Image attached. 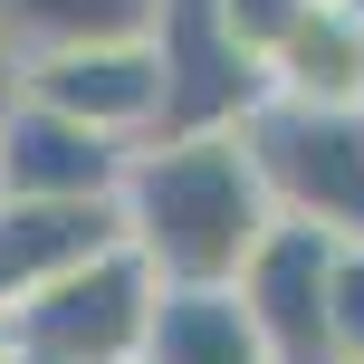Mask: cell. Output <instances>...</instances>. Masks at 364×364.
Here are the masks:
<instances>
[{
    "label": "cell",
    "mask_w": 364,
    "mask_h": 364,
    "mask_svg": "<svg viewBox=\"0 0 364 364\" xmlns=\"http://www.w3.org/2000/svg\"><path fill=\"white\" fill-rule=\"evenodd\" d=\"M154 297L164 288L144 278V259L115 240L68 278L29 288L19 307H0V364H144Z\"/></svg>",
    "instance_id": "cell-2"
},
{
    "label": "cell",
    "mask_w": 364,
    "mask_h": 364,
    "mask_svg": "<svg viewBox=\"0 0 364 364\" xmlns=\"http://www.w3.org/2000/svg\"><path fill=\"white\" fill-rule=\"evenodd\" d=\"M125 154L134 144H106V134H87V125L19 96L0 115V201H115Z\"/></svg>",
    "instance_id": "cell-7"
},
{
    "label": "cell",
    "mask_w": 364,
    "mask_h": 364,
    "mask_svg": "<svg viewBox=\"0 0 364 364\" xmlns=\"http://www.w3.org/2000/svg\"><path fill=\"white\" fill-rule=\"evenodd\" d=\"M154 0H0V48L10 58H48V48H87V38H144Z\"/></svg>",
    "instance_id": "cell-11"
},
{
    "label": "cell",
    "mask_w": 364,
    "mask_h": 364,
    "mask_svg": "<svg viewBox=\"0 0 364 364\" xmlns=\"http://www.w3.org/2000/svg\"><path fill=\"white\" fill-rule=\"evenodd\" d=\"M154 68H164V125L154 134H230L259 115L269 68L211 19V0H154Z\"/></svg>",
    "instance_id": "cell-4"
},
{
    "label": "cell",
    "mask_w": 364,
    "mask_h": 364,
    "mask_svg": "<svg viewBox=\"0 0 364 364\" xmlns=\"http://www.w3.org/2000/svg\"><path fill=\"white\" fill-rule=\"evenodd\" d=\"M326 355L364 364V240H336V278H326Z\"/></svg>",
    "instance_id": "cell-12"
},
{
    "label": "cell",
    "mask_w": 364,
    "mask_h": 364,
    "mask_svg": "<svg viewBox=\"0 0 364 364\" xmlns=\"http://www.w3.org/2000/svg\"><path fill=\"white\" fill-rule=\"evenodd\" d=\"M115 220L154 288H230L278 211L230 125V134H144L115 173Z\"/></svg>",
    "instance_id": "cell-1"
},
{
    "label": "cell",
    "mask_w": 364,
    "mask_h": 364,
    "mask_svg": "<svg viewBox=\"0 0 364 364\" xmlns=\"http://www.w3.org/2000/svg\"><path fill=\"white\" fill-rule=\"evenodd\" d=\"M125 220L115 201H0V307H19L29 288L68 278L77 259L115 250Z\"/></svg>",
    "instance_id": "cell-8"
},
{
    "label": "cell",
    "mask_w": 364,
    "mask_h": 364,
    "mask_svg": "<svg viewBox=\"0 0 364 364\" xmlns=\"http://www.w3.org/2000/svg\"><path fill=\"white\" fill-rule=\"evenodd\" d=\"M326 278H336V240L297 230V220H269L259 250L240 259L230 297L269 346V364H326Z\"/></svg>",
    "instance_id": "cell-6"
},
{
    "label": "cell",
    "mask_w": 364,
    "mask_h": 364,
    "mask_svg": "<svg viewBox=\"0 0 364 364\" xmlns=\"http://www.w3.org/2000/svg\"><path fill=\"white\" fill-rule=\"evenodd\" d=\"M10 106H19V58L0 48V115H10Z\"/></svg>",
    "instance_id": "cell-14"
},
{
    "label": "cell",
    "mask_w": 364,
    "mask_h": 364,
    "mask_svg": "<svg viewBox=\"0 0 364 364\" xmlns=\"http://www.w3.org/2000/svg\"><path fill=\"white\" fill-rule=\"evenodd\" d=\"M269 211L326 240H364V106H297V96H259L240 125Z\"/></svg>",
    "instance_id": "cell-3"
},
{
    "label": "cell",
    "mask_w": 364,
    "mask_h": 364,
    "mask_svg": "<svg viewBox=\"0 0 364 364\" xmlns=\"http://www.w3.org/2000/svg\"><path fill=\"white\" fill-rule=\"evenodd\" d=\"M19 96L68 125L106 134V144H144L164 125V68H154V38H87V48H48L19 58Z\"/></svg>",
    "instance_id": "cell-5"
},
{
    "label": "cell",
    "mask_w": 364,
    "mask_h": 364,
    "mask_svg": "<svg viewBox=\"0 0 364 364\" xmlns=\"http://www.w3.org/2000/svg\"><path fill=\"white\" fill-rule=\"evenodd\" d=\"M326 364H336V355H326Z\"/></svg>",
    "instance_id": "cell-16"
},
{
    "label": "cell",
    "mask_w": 364,
    "mask_h": 364,
    "mask_svg": "<svg viewBox=\"0 0 364 364\" xmlns=\"http://www.w3.org/2000/svg\"><path fill=\"white\" fill-rule=\"evenodd\" d=\"M269 96L364 106V10L355 0H307V19L269 48Z\"/></svg>",
    "instance_id": "cell-9"
},
{
    "label": "cell",
    "mask_w": 364,
    "mask_h": 364,
    "mask_svg": "<svg viewBox=\"0 0 364 364\" xmlns=\"http://www.w3.org/2000/svg\"><path fill=\"white\" fill-rule=\"evenodd\" d=\"M355 10H364V0H355Z\"/></svg>",
    "instance_id": "cell-15"
},
{
    "label": "cell",
    "mask_w": 364,
    "mask_h": 364,
    "mask_svg": "<svg viewBox=\"0 0 364 364\" xmlns=\"http://www.w3.org/2000/svg\"><path fill=\"white\" fill-rule=\"evenodd\" d=\"M144 364H269L230 288H164L144 326Z\"/></svg>",
    "instance_id": "cell-10"
},
{
    "label": "cell",
    "mask_w": 364,
    "mask_h": 364,
    "mask_svg": "<svg viewBox=\"0 0 364 364\" xmlns=\"http://www.w3.org/2000/svg\"><path fill=\"white\" fill-rule=\"evenodd\" d=\"M211 19H220V29H230L240 48L259 58V68H269V48L297 29V19H307V0H211Z\"/></svg>",
    "instance_id": "cell-13"
}]
</instances>
